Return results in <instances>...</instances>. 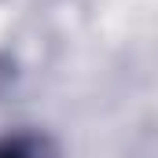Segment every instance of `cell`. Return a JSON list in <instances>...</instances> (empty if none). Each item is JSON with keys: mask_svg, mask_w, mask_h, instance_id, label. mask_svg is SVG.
<instances>
[{"mask_svg": "<svg viewBox=\"0 0 158 158\" xmlns=\"http://www.w3.org/2000/svg\"><path fill=\"white\" fill-rule=\"evenodd\" d=\"M0 158H63V151L40 129H11L0 132Z\"/></svg>", "mask_w": 158, "mask_h": 158, "instance_id": "cell-1", "label": "cell"}]
</instances>
